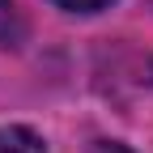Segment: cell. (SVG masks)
Segmentation results:
<instances>
[{"label": "cell", "instance_id": "cell-3", "mask_svg": "<svg viewBox=\"0 0 153 153\" xmlns=\"http://www.w3.org/2000/svg\"><path fill=\"white\" fill-rule=\"evenodd\" d=\"M94 153H132V149H123V145H98Z\"/></svg>", "mask_w": 153, "mask_h": 153}, {"label": "cell", "instance_id": "cell-2", "mask_svg": "<svg viewBox=\"0 0 153 153\" xmlns=\"http://www.w3.org/2000/svg\"><path fill=\"white\" fill-rule=\"evenodd\" d=\"M51 4H60L68 13H102V9L115 4V0H51Z\"/></svg>", "mask_w": 153, "mask_h": 153}, {"label": "cell", "instance_id": "cell-1", "mask_svg": "<svg viewBox=\"0 0 153 153\" xmlns=\"http://www.w3.org/2000/svg\"><path fill=\"white\" fill-rule=\"evenodd\" d=\"M0 153H47V149H43V136L34 128L9 123V128H0Z\"/></svg>", "mask_w": 153, "mask_h": 153}]
</instances>
